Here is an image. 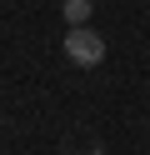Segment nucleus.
Returning a JSON list of instances; mask_svg holds the SVG:
<instances>
[{
    "mask_svg": "<svg viewBox=\"0 0 150 155\" xmlns=\"http://www.w3.org/2000/svg\"><path fill=\"white\" fill-rule=\"evenodd\" d=\"M65 55L80 65V70H90V65L105 60V40H100L90 25H70V30H65Z\"/></svg>",
    "mask_w": 150,
    "mask_h": 155,
    "instance_id": "f257e3e1",
    "label": "nucleus"
},
{
    "mask_svg": "<svg viewBox=\"0 0 150 155\" xmlns=\"http://www.w3.org/2000/svg\"><path fill=\"white\" fill-rule=\"evenodd\" d=\"M60 10H65V25H90V10H95V0H65Z\"/></svg>",
    "mask_w": 150,
    "mask_h": 155,
    "instance_id": "f03ea898",
    "label": "nucleus"
}]
</instances>
